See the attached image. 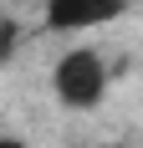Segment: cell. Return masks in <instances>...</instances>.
I'll list each match as a JSON object with an SVG mask.
<instances>
[{
  "instance_id": "cell-1",
  "label": "cell",
  "mask_w": 143,
  "mask_h": 148,
  "mask_svg": "<svg viewBox=\"0 0 143 148\" xmlns=\"http://www.w3.org/2000/svg\"><path fill=\"white\" fill-rule=\"evenodd\" d=\"M51 92L72 112H92L102 102V92H107V61L92 46H72L67 56L51 66Z\"/></svg>"
},
{
  "instance_id": "cell-2",
  "label": "cell",
  "mask_w": 143,
  "mask_h": 148,
  "mask_svg": "<svg viewBox=\"0 0 143 148\" xmlns=\"http://www.w3.org/2000/svg\"><path fill=\"white\" fill-rule=\"evenodd\" d=\"M123 10H128V0H46V26L61 36H77V31H97L118 21Z\"/></svg>"
},
{
  "instance_id": "cell-3",
  "label": "cell",
  "mask_w": 143,
  "mask_h": 148,
  "mask_svg": "<svg viewBox=\"0 0 143 148\" xmlns=\"http://www.w3.org/2000/svg\"><path fill=\"white\" fill-rule=\"evenodd\" d=\"M15 41H21V31H15V21H5V15H0V66L10 61V51H15Z\"/></svg>"
},
{
  "instance_id": "cell-4",
  "label": "cell",
  "mask_w": 143,
  "mask_h": 148,
  "mask_svg": "<svg viewBox=\"0 0 143 148\" xmlns=\"http://www.w3.org/2000/svg\"><path fill=\"white\" fill-rule=\"evenodd\" d=\"M0 148H31L26 138H10V133H0Z\"/></svg>"
}]
</instances>
